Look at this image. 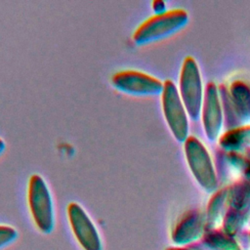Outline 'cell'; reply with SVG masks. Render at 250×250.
Here are the masks:
<instances>
[{"label": "cell", "mask_w": 250, "mask_h": 250, "mask_svg": "<svg viewBox=\"0 0 250 250\" xmlns=\"http://www.w3.org/2000/svg\"><path fill=\"white\" fill-rule=\"evenodd\" d=\"M188 22V14L184 9H173L161 14H154L135 29L133 40L138 45L155 42L180 31Z\"/></svg>", "instance_id": "1"}, {"label": "cell", "mask_w": 250, "mask_h": 250, "mask_svg": "<svg viewBox=\"0 0 250 250\" xmlns=\"http://www.w3.org/2000/svg\"><path fill=\"white\" fill-rule=\"evenodd\" d=\"M27 204L37 229L45 234L50 233L55 227L53 199L46 182L38 174H33L29 178Z\"/></svg>", "instance_id": "2"}, {"label": "cell", "mask_w": 250, "mask_h": 250, "mask_svg": "<svg viewBox=\"0 0 250 250\" xmlns=\"http://www.w3.org/2000/svg\"><path fill=\"white\" fill-rule=\"evenodd\" d=\"M184 153L188 166L198 185L208 192L215 190L218 186L217 174L205 146L197 138L188 136L184 142Z\"/></svg>", "instance_id": "3"}, {"label": "cell", "mask_w": 250, "mask_h": 250, "mask_svg": "<svg viewBox=\"0 0 250 250\" xmlns=\"http://www.w3.org/2000/svg\"><path fill=\"white\" fill-rule=\"evenodd\" d=\"M179 94L188 115L195 120L199 117L204 98L203 83L196 61L188 56L185 58L179 79Z\"/></svg>", "instance_id": "4"}, {"label": "cell", "mask_w": 250, "mask_h": 250, "mask_svg": "<svg viewBox=\"0 0 250 250\" xmlns=\"http://www.w3.org/2000/svg\"><path fill=\"white\" fill-rule=\"evenodd\" d=\"M162 111L169 130L176 141L184 143L188 138V117L179 90L171 80L163 82Z\"/></svg>", "instance_id": "5"}, {"label": "cell", "mask_w": 250, "mask_h": 250, "mask_svg": "<svg viewBox=\"0 0 250 250\" xmlns=\"http://www.w3.org/2000/svg\"><path fill=\"white\" fill-rule=\"evenodd\" d=\"M250 214V178L229 186L227 211L223 220L224 230L229 235L235 233Z\"/></svg>", "instance_id": "6"}, {"label": "cell", "mask_w": 250, "mask_h": 250, "mask_svg": "<svg viewBox=\"0 0 250 250\" xmlns=\"http://www.w3.org/2000/svg\"><path fill=\"white\" fill-rule=\"evenodd\" d=\"M66 214L71 231L82 250H103L100 233L85 209L77 202H70Z\"/></svg>", "instance_id": "7"}, {"label": "cell", "mask_w": 250, "mask_h": 250, "mask_svg": "<svg viewBox=\"0 0 250 250\" xmlns=\"http://www.w3.org/2000/svg\"><path fill=\"white\" fill-rule=\"evenodd\" d=\"M111 84L117 90L135 96H154L162 93L163 82L148 73L124 69L111 76Z\"/></svg>", "instance_id": "8"}, {"label": "cell", "mask_w": 250, "mask_h": 250, "mask_svg": "<svg viewBox=\"0 0 250 250\" xmlns=\"http://www.w3.org/2000/svg\"><path fill=\"white\" fill-rule=\"evenodd\" d=\"M200 114L206 138L212 142L218 140L223 127L224 112L220 91L214 82H209L205 88Z\"/></svg>", "instance_id": "9"}, {"label": "cell", "mask_w": 250, "mask_h": 250, "mask_svg": "<svg viewBox=\"0 0 250 250\" xmlns=\"http://www.w3.org/2000/svg\"><path fill=\"white\" fill-rule=\"evenodd\" d=\"M238 121L250 120V83L241 79L232 81L220 90Z\"/></svg>", "instance_id": "10"}, {"label": "cell", "mask_w": 250, "mask_h": 250, "mask_svg": "<svg viewBox=\"0 0 250 250\" xmlns=\"http://www.w3.org/2000/svg\"><path fill=\"white\" fill-rule=\"evenodd\" d=\"M206 216L198 210L186 213L175 227L172 239L176 243H186L197 238L203 231Z\"/></svg>", "instance_id": "11"}, {"label": "cell", "mask_w": 250, "mask_h": 250, "mask_svg": "<svg viewBox=\"0 0 250 250\" xmlns=\"http://www.w3.org/2000/svg\"><path fill=\"white\" fill-rule=\"evenodd\" d=\"M222 148L229 152H237L250 147V124L230 128L218 139Z\"/></svg>", "instance_id": "12"}, {"label": "cell", "mask_w": 250, "mask_h": 250, "mask_svg": "<svg viewBox=\"0 0 250 250\" xmlns=\"http://www.w3.org/2000/svg\"><path fill=\"white\" fill-rule=\"evenodd\" d=\"M229 194V187H226L218 190L210 199L206 212V221H208V223L217 224L221 220H224L228 206Z\"/></svg>", "instance_id": "13"}, {"label": "cell", "mask_w": 250, "mask_h": 250, "mask_svg": "<svg viewBox=\"0 0 250 250\" xmlns=\"http://www.w3.org/2000/svg\"><path fill=\"white\" fill-rule=\"evenodd\" d=\"M229 236L226 232L213 230L206 234L205 240L216 250H239L238 245Z\"/></svg>", "instance_id": "14"}, {"label": "cell", "mask_w": 250, "mask_h": 250, "mask_svg": "<svg viewBox=\"0 0 250 250\" xmlns=\"http://www.w3.org/2000/svg\"><path fill=\"white\" fill-rule=\"evenodd\" d=\"M18 237V230L8 225H0V249L11 244Z\"/></svg>", "instance_id": "15"}, {"label": "cell", "mask_w": 250, "mask_h": 250, "mask_svg": "<svg viewBox=\"0 0 250 250\" xmlns=\"http://www.w3.org/2000/svg\"><path fill=\"white\" fill-rule=\"evenodd\" d=\"M152 10L154 11V14H161L166 12V4L164 1L161 0H155L151 3Z\"/></svg>", "instance_id": "16"}, {"label": "cell", "mask_w": 250, "mask_h": 250, "mask_svg": "<svg viewBox=\"0 0 250 250\" xmlns=\"http://www.w3.org/2000/svg\"><path fill=\"white\" fill-rule=\"evenodd\" d=\"M5 146H6V145H5V142L3 141V139L2 138H0V154L4 151V149H5Z\"/></svg>", "instance_id": "17"}, {"label": "cell", "mask_w": 250, "mask_h": 250, "mask_svg": "<svg viewBox=\"0 0 250 250\" xmlns=\"http://www.w3.org/2000/svg\"><path fill=\"white\" fill-rule=\"evenodd\" d=\"M245 175L247 178H250V166L245 170Z\"/></svg>", "instance_id": "18"}, {"label": "cell", "mask_w": 250, "mask_h": 250, "mask_svg": "<svg viewBox=\"0 0 250 250\" xmlns=\"http://www.w3.org/2000/svg\"><path fill=\"white\" fill-rule=\"evenodd\" d=\"M166 250H187V249H181V248H167Z\"/></svg>", "instance_id": "19"}]
</instances>
